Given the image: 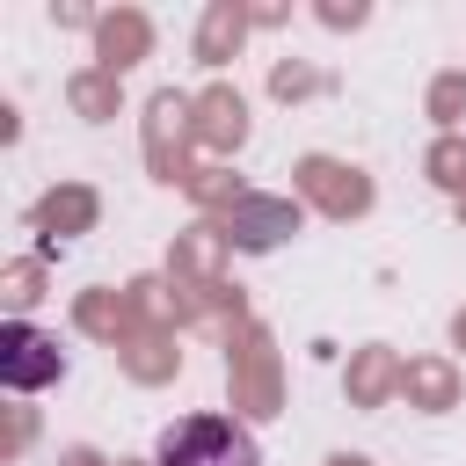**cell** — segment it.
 <instances>
[{"label":"cell","instance_id":"obj_1","mask_svg":"<svg viewBox=\"0 0 466 466\" xmlns=\"http://www.w3.org/2000/svg\"><path fill=\"white\" fill-rule=\"evenodd\" d=\"M160 466H262V444L233 415H182L160 430Z\"/></svg>","mask_w":466,"mask_h":466},{"label":"cell","instance_id":"obj_2","mask_svg":"<svg viewBox=\"0 0 466 466\" xmlns=\"http://www.w3.org/2000/svg\"><path fill=\"white\" fill-rule=\"evenodd\" d=\"M58 371H66V350H58L51 328H36V320H7L0 328V386L7 393H44Z\"/></svg>","mask_w":466,"mask_h":466}]
</instances>
